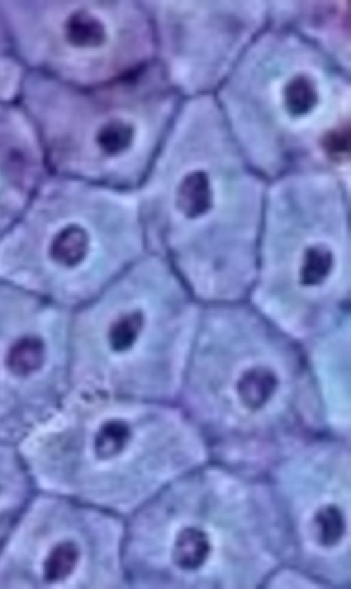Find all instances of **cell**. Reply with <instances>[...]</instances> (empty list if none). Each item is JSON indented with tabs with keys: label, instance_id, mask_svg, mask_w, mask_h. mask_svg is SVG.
<instances>
[{
	"label": "cell",
	"instance_id": "obj_1",
	"mask_svg": "<svg viewBox=\"0 0 351 589\" xmlns=\"http://www.w3.org/2000/svg\"><path fill=\"white\" fill-rule=\"evenodd\" d=\"M210 544L206 535L195 528L182 531L176 542L173 558L182 568L194 570L201 566L210 553Z\"/></svg>",
	"mask_w": 351,
	"mask_h": 589
},
{
	"label": "cell",
	"instance_id": "obj_2",
	"mask_svg": "<svg viewBox=\"0 0 351 589\" xmlns=\"http://www.w3.org/2000/svg\"><path fill=\"white\" fill-rule=\"evenodd\" d=\"M88 247V237L85 231L77 226H69L54 238L51 254L57 262L73 266L83 259Z\"/></svg>",
	"mask_w": 351,
	"mask_h": 589
},
{
	"label": "cell",
	"instance_id": "obj_3",
	"mask_svg": "<svg viewBox=\"0 0 351 589\" xmlns=\"http://www.w3.org/2000/svg\"><path fill=\"white\" fill-rule=\"evenodd\" d=\"M210 204V192L206 174L196 172L186 176L178 190V205L188 216L204 213Z\"/></svg>",
	"mask_w": 351,
	"mask_h": 589
},
{
	"label": "cell",
	"instance_id": "obj_4",
	"mask_svg": "<svg viewBox=\"0 0 351 589\" xmlns=\"http://www.w3.org/2000/svg\"><path fill=\"white\" fill-rule=\"evenodd\" d=\"M69 40L79 47L94 49L106 41V30L103 23L89 12L73 14L67 25Z\"/></svg>",
	"mask_w": 351,
	"mask_h": 589
},
{
	"label": "cell",
	"instance_id": "obj_5",
	"mask_svg": "<svg viewBox=\"0 0 351 589\" xmlns=\"http://www.w3.org/2000/svg\"><path fill=\"white\" fill-rule=\"evenodd\" d=\"M43 360V345L37 338H23L17 341L8 355V365L18 374H27L36 370Z\"/></svg>",
	"mask_w": 351,
	"mask_h": 589
},
{
	"label": "cell",
	"instance_id": "obj_6",
	"mask_svg": "<svg viewBox=\"0 0 351 589\" xmlns=\"http://www.w3.org/2000/svg\"><path fill=\"white\" fill-rule=\"evenodd\" d=\"M314 524L318 541L326 547L339 543L346 529L344 517L341 510L333 505L319 509L314 516Z\"/></svg>",
	"mask_w": 351,
	"mask_h": 589
},
{
	"label": "cell",
	"instance_id": "obj_7",
	"mask_svg": "<svg viewBox=\"0 0 351 589\" xmlns=\"http://www.w3.org/2000/svg\"><path fill=\"white\" fill-rule=\"evenodd\" d=\"M317 100L315 88L312 81L305 76H296L285 87V104L294 115L308 113L315 106Z\"/></svg>",
	"mask_w": 351,
	"mask_h": 589
},
{
	"label": "cell",
	"instance_id": "obj_8",
	"mask_svg": "<svg viewBox=\"0 0 351 589\" xmlns=\"http://www.w3.org/2000/svg\"><path fill=\"white\" fill-rule=\"evenodd\" d=\"M78 558L75 545L70 542L61 543L49 553L44 565L47 580L56 581L66 577L74 569Z\"/></svg>",
	"mask_w": 351,
	"mask_h": 589
},
{
	"label": "cell",
	"instance_id": "obj_9",
	"mask_svg": "<svg viewBox=\"0 0 351 589\" xmlns=\"http://www.w3.org/2000/svg\"><path fill=\"white\" fill-rule=\"evenodd\" d=\"M332 266L330 252L319 246L311 248L306 253L301 270V281L307 286L321 283L328 275Z\"/></svg>",
	"mask_w": 351,
	"mask_h": 589
},
{
	"label": "cell",
	"instance_id": "obj_10",
	"mask_svg": "<svg viewBox=\"0 0 351 589\" xmlns=\"http://www.w3.org/2000/svg\"><path fill=\"white\" fill-rule=\"evenodd\" d=\"M132 128L128 124L119 120H113L100 129L97 142L102 150L114 154L127 148L132 141Z\"/></svg>",
	"mask_w": 351,
	"mask_h": 589
},
{
	"label": "cell",
	"instance_id": "obj_11",
	"mask_svg": "<svg viewBox=\"0 0 351 589\" xmlns=\"http://www.w3.org/2000/svg\"><path fill=\"white\" fill-rule=\"evenodd\" d=\"M143 323L139 312H132L120 317L110 331V341L113 349L122 351L135 341Z\"/></svg>",
	"mask_w": 351,
	"mask_h": 589
},
{
	"label": "cell",
	"instance_id": "obj_12",
	"mask_svg": "<svg viewBox=\"0 0 351 589\" xmlns=\"http://www.w3.org/2000/svg\"><path fill=\"white\" fill-rule=\"evenodd\" d=\"M125 425L111 422L104 425L95 439V450L101 457L106 458L118 453L124 447L128 438Z\"/></svg>",
	"mask_w": 351,
	"mask_h": 589
},
{
	"label": "cell",
	"instance_id": "obj_13",
	"mask_svg": "<svg viewBox=\"0 0 351 589\" xmlns=\"http://www.w3.org/2000/svg\"><path fill=\"white\" fill-rule=\"evenodd\" d=\"M324 145L329 154L341 157L349 151L350 130L346 126L330 132L324 139Z\"/></svg>",
	"mask_w": 351,
	"mask_h": 589
}]
</instances>
